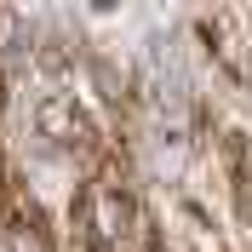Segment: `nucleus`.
<instances>
[{
	"instance_id": "1",
	"label": "nucleus",
	"mask_w": 252,
	"mask_h": 252,
	"mask_svg": "<svg viewBox=\"0 0 252 252\" xmlns=\"http://www.w3.org/2000/svg\"><path fill=\"white\" fill-rule=\"evenodd\" d=\"M0 109H6V86H0Z\"/></svg>"
}]
</instances>
